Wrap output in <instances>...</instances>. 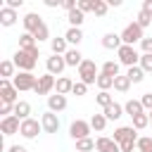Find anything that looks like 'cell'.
I'll use <instances>...</instances> for the list:
<instances>
[{"label": "cell", "instance_id": "6da1fadb", "mask_svg": "<svg viewBox=\"0 0 152 152\" xmlns=\"http://www.w3.org/2000/svg\"><path fill=\"white\" fill-rule=\"evenodd\" d=\"M38 57H40L38 48H33V50H17L12 62H14V66L19 71H33V66L38 64Z\"/></svg>", "mask_w": 152, "mask_h": 152}, {"label": "cell", "instance_id": "7a4b0ae2", "mask_svg": "<svg viewBox=\"0 0 152 152\" xmlns=\"http://www.w3.org/2000/svg\"><path fill=\"white\" fill-rule=\"evenodd\" d=\"M97 76H100L97 64H95L93 59H83V64L78 66V78H81V83H86V86L97 83Z\"/></svg>", "mask_w": 152, "mask_h": 152}, {"label": "cell", "instance_id": "3957f363", "mask_svg": "<svg viewBox=\"0 0 152 152\" xmlns=\"http://www.w3.org/2000/svg\"><path fill=\"white\" fill-rule=\"evenodd\" d=\"M116 55H119V64H126L128 69L140 64V55H138V50H135L133 45H121V48L116 50Z\"/></svg>", "mask_w": 152, "mask_h": 152}, {"label": "cell", "instance_id": "277c9868", "mask_svg": "<svg viewBox=\"0 0 152 152\" xmlns=\"http://www.w3.org/2000/svg\"><path fill=\"white\" fill-rule=\"evenodd\" d=\"M142 31H145V28H140L135 21H131V24L121 31V40H124V45H135V43H140V40L145 38Z\"/></svg>", "mask_w": 152, "mask_h": 152}, {"label": "cell", "instance_id": "5b68a950", "mask_svg": "<svg viewBox=\"0 0 152 152\" xmlns=\"http://www.w3.org/2000/svg\"><path fill=\"white\" fill-rule=\"evenodd\" d=\"M12 83H14V88L21 93V90H33L36 88V83H38V76H33L31 71H19L14 78H12Z\"/></svg>", "mask_w": 152, "mask_h": 152}, {"label": "cell", "instance_id": "8992f818", "mask_svg": "<svg viewBox=\"0 0 152 152\" xmlns=\"http://www.w3.org/2000/svg\"><path fill=\"white\" fill-rule=\"evenodd\" d=\"M90 121H83V119H76V121H71V126H69V135L74 138V140H83V138H90Z\"/></svg>", "mask_w": 152, "mask_h": 152}, {"label": "cell", "instance_id": "52a82bcc", "mask_svg": "<svg viewBox=\"0 0 152 152\" xmlns=\"http://www.w3.org/2000/svg\"><path fill=\"white\" fill-rule=\"evenodd\" d=\"M17 88H14V83L10 81V78H0V100L2 102H10V104H17L19 100H17Z\"/></svg>", "mask_w": 152, "mask_h": 152}, {"label": "cell", "instance_id": "ba28073f", "mask_svg": "<svg viewBox=\"0 0 152 152\" xmlns=\"http://www.w3.org/2000/svg\"><path fill=\"white\" fill-rule=\"evenodd\" d=\"M40 131H43V124H40L38 119H31V116H28L26 121H21V131H19V133H21L26 140H33Z\"/></svg>", "mask_w": 152, "mask_h": 152}, {"label": "cell", "instance_id": "9c48e42d", "mask_svg": "<svg viewBox=\"0 0 152 152\" xmlns=\"http://www.w3.org/2000/svg\"><path fill=\"white\" fill-rule=\"evenodd\" d=\"M55 83H57V78L52 74H43V76H38V83H36L33 93L36 95H48L50 90H55Z\"/></svg>", "mask_w": 152, "mask_h": 152}, {"label": "cell", "instance_id": "30bf717a", "mask_svg": "<svg viewBox=\"0 0 152 152\" xmlns=\"http://www.w3.org/2000/svg\"><path fill=\"white\" fill-rule=\"evenodd\" d=\"M0 131H2V135L7 138V135H14V133H19L21 131V121L12 114V116H2V121H0Z\"/></svg>", "mask_w": 152, "mask_h": 152}, {"label": "cell", "instance_id": "8fae6325", "mask_svg": "<svg viewBox=\"0 0 152 152\" xmlns=\"http://www.w3.org/2000/svg\"><path fill=\"white\" fill-rule=\"evenodd\" d=\"M45 66H48V74L52 76H59L64 69H66V62H64V55H52L45 59Z\"/></svg>", "mask_w": 152, "mask_h": 152}, {"label": "cell", "instance_id": "7c38bea8", "mask_svg": "<svg viewBox=\"0 0 152 152\" xmlns=\"http://www.w3.org/2000/svg\"><path fill=\"white\" fill-rule=\"evenodd\" d=\"M114 140H116L119 145L131 142V140H138V131H135L133 126H119V128L114 131Z\"/></svg>", "mask_w": 152, "mask_h": 152}, {"label": "cell", "instance_id": "4fadbf2b", "mask_svg": "<svg viewBox=\"0 0 152 152\" xmlns=\"http://www.w3.org/2000/svg\"><path fill=\"white\" fill-rule=\"evenodd\" d=\"M40 124H43V131H45V133H57V131H59V119H57V114L50 112V109L40 116Z\"/></svg>", "mask_w": 152, "mask_h": 152}, {"label": "cell", "instance_id": "5bb4252c", "mask_svg": "<svg viewBox=\"0 0 152 152\" xmlns=\"http://www.w3.org/2000/svg\"><path fill=\"white\" fill-rule=\"evenodd\" d=\"M95 150H97V152H121L119 142H116L114 138H107V135H100V138L95 140Z\"/></svg>", "mask_w": 152, "mask_h": 152}, {"label": "cell", "instance_id": "9a60e30c", "mask_svg": "<svg viewBox=\"0 0 152 152\" xmlns=\"http://www.w3.org/2000/svg\"><path fill=\"white\" fill-rule=\"evenodd\" d=\"M21 21H24V31H26V33H36V31H38V26L43 24V19H40L36 12H28Z\"/></svg>", "mask_w": 152, "mask_h": 152}, {"label": "cell", "instance_id": "2e32d148", "mask_svg": "<svg viewBox=\"0 0 152 152\" xmlns=\"http://www.w3.org/2000/svg\"><path fill=\"white\" fill-rule=\"evenodd\" d=\"M121 45H124L121 33H104V36H102V48H107V50H119Z\"/></svg>", "mask_w": 152, "mask_h": 152}, {"label": "cell", "instance_id": "e0dca14e", "mask_svg": "<svg viewBox=\"0 0 152 152\" xmlns=\"http://www.w3.org/2000/svg\"><path fill=\"white\" fill-rule=\"evenodd\" d=\"M48 107H50V112H62V109H66V95H59V93L50 95V97H48Z\"/></svg>", "mask_w": 152, "mask_h": 152}, {"label": "cell", "instance_id": "ac0fdd59", "mask_svg": "<svg viewBox=\"0 0 152 152\" xmlns=\"http://www.w3.org/2000/svg\"><path fill=\"white\" fill-rule=\"evenodd\" d=\"M66 38L64 36H57V38H50V48H52V55H66L69 48H66Z\"/></svg>", "mask_w": 152, "mask_h": 152}, {"label": "cell", "instance_id": "d6986e66", "mask_svg": "<svg viewBox=\"0 0 152 152\" xmlns=\"http://www.w3.org/2000/svg\"><path fill=\"white\" fill-rule=\"evenodd\" d=\"M64 62H66V66H81V64H83L81 50H78V48H69V52L64 55Z\"/></svg>", "mask_w": 152, "mask_h": 152}, {"label": "cell", "instance_id": "ffe728a7", "mask_svg": "<svg viewBox=\"0 0 152 152\" xmlns=\"http://www.w3.org/2000/svg\"><path fill=\"white\" fill-rule=\"evenodd\" d=\"M14 21H17V10H10L7 5L0 7V24L2 26H14Z\"/></svg>", "mask_w": 152, "mask_h": 152}, {"label": "cell", "instance_id": "44dd1931", "mask_svg": "<svg viewBox=\"0 0 152 152\" xmlns=\"http://www.w3.org/2000/svg\"><path fill=\"white\" fill-rule=\"evenodd\" d=\"M55 90H57L59 95H69V93L74 90V81H71L69 76H59L57 83H55Z\"/></svg>", "mask_w": 152, "mask_h": 152}, {"label": "cell", "instance_id": "7402d4cb", "mask_svg": "<svg viewBox=\"0 0 152 152\" xmlns=\"http://www.w3.org/2000/svg\"><path fill=\"white\" fill-rule=\"evenodd\" d=\"M124 112L133 119V116H138V114H145V107H142L140 100H128V102L124 104Z\"/></svg>", "mask_w": 152, "mask_h": 152}, {"label": "cell", "instance_id": "603a6c76", "mask_svg": "<svg viewBox=\"0 0 152 152\" xmlns=\"http://www.w3.org/2000/svg\"><path fill=\"white\" fill-rule=\"evenodd\" d=\"M104 116H107V121H116V119H121L124 116V107L119 104V102H112L109 107H104V112H102Z\"/></svg>", "mask_w": 152, "mask_h": 152}, {"label": "cell", "instance_id": "cb8c5ba5", "mask_svg": "<svg viewBox=\"0 0 152 152\" xmlns=\"http://www.w3.org/2000/svg\"><path fill=\"white\" fill-rule=\"evenodd\" d=\"M28 114H31V104H28L26 100H19V102L14 104V116H17L19 121H26Z\"/></svg>", "mask_w": 152, "mask_h": 152}, {"label": "cell", "instance_id": "d4e9b609", "mask_svg": "<svg viewBox=\"0 0 152 152\" xmlns=\"http://www.w3.org/2000/svg\"><path fill=\"white\" fill-rule=\"evenodd\" d=\"M64 38H66V43H69V45H76V48H78V43L83 40V31H81V28L69 26V28H66V33H64Z\"/></svg>", "mask_w": 152, "mask_h": 152}, {"label": "cell", "instance_id": "484cf974", "mask_svg": "<svg viewBox=\"0 0 152 152\" xmlns=\"http://www.w3.org/2000/svg\"><path fill=\"white\" fill-rule=\"evenodd\" d=\"M36 43H38V40L33 38V33H26V31H24V33L19 36V50H33V48H38Z\"/></svg>", "mask_w": 152, "mask_h": 152}, {"label": "cell", "instance_id": "4316f807", "mask_svg": "<svg viewBox=\"0 0 152 152\" xmlns=\"http://www.w3.org/2000/svg\"><path fill=\"white\" fill-rule=\"evenodd\" d=\"M66 19H69V24L74 26V28H81V24L86 21V17H83V12L76 7V10H71V12H66Z\"/></svg>", "mask_w": 152, "mask_h": 152}, {"label": "cell", "instance_id": "83f0119b", "mask_svg": "<svg viewBox=\"0 0 152 152\" xmlns=\"http://www.w3.org/2000/svg\"><path fill=\"white\" fill-rule=\"evenodd\" d=\"M126 76H128V81H131V83H142L145 71H142V66L138 64V66H131V69L126 71Z\"/></svg>", "mask_w": 152, "mask_h": 152}, {"label": "cell", "instance_id": "f1b7e54d", "mask_svg": "<svg viewBox=\"0 0 152 152\" xmlns=\"http://www.w3.org/2000/svg\"><path fill=\"white\" fill-rule=\"evenodd\" d=\"M104 126H107V116H104V114H93V116H90V128H93V131L102 133Z\"/></svg>", "mask_w": 152, "mask_h": 152}, {"label": "cell", "instance_id": "f546056e", "mask_svg": "<svg viewBox=\"0 0 152 152\" xmlns=\"http://www.w3.org/2000/svg\"><path fill=\"white\" fill-rule=\"evenodd\" d=\"M100 71H102V74H107V76H112V78H116V76H119V62L109 59V62H104V64L100 66Z\"/></svg>", "mask_w": 152, "mask_h": 152}, {"label": "cell", "instance_id": "4dcf8cb0", "mask_svg": "<svg viewBox=\"0 0 152 152\" xmlns=\"http://www.w3.org/2000/svg\"><path fill=\"white\" fill-rule=\"evenodd\" d=\"M128 88H131V81H128V76L124 74H119L116 78H114V90H119V93H128Z\"/></svg>", "mask_w": 152, "mask_h": 152}, {"label": "cell", "instance_id": "1f68e13d", "mask_svg": "<svg viewBox=\"0 0 152 152\" xmlns=\"http://www.w3.org/2000/svg\"><path fill=\"white\" fill-rule=\"evenodd\" d=\"M135 131H142V128H147L150 126V114L145 112V114H138V116H133V124H131Z\"/></svg>", "mask_w": 152, "mask_h": 152}, {"label": "cell", "instance_id": "d6a6232c", "mask_svg": "<svg viewBox=\"0 0 152 152\" xmlns=\"http://www.w3.org/2000/svg\"><path fill=\"white\" fill-rule=\"evenodd\" d=\"M93 150H95V140L93 138L76 140V152H93Z\"/></svg>", "mask_w": 152, "mask_h": 152}, {"label": "cell", "instance_id": "836d02e7", "mask_svg": "<svg viewBox=\"0 0 152 152\" xmlns=\"http://www.w3.org/2000/svg\"><path fill=\"white\" fill-rule=\"evenodd\" d=\"M97 88H100V90H109V88H114V78L100 71V76H97Z\"/></svg>", "mask_w": 152, "mask_h": 152}, {"label": "cell", "instance_id": "e575fe53", "mask_svg": "<svg viewBox=\"0 0 152 152\" xmlns=\"http://www.w3.org/2000/svg\"><path fill=\"white\" fill-rule=\"evenodd\" d=\"M0 74H2V78L17 76V74H14V62H12V59H5V62L0 64Z\"/></svg>", "mask_w": 152, "mask_h": 152}, {"label": "cell", "instance_id": "d590c367", "mask_svg": "<svg viewBox=\"0 0 152 152\" xmlns=\"http://www.w3.org/2000/svg\"><path fill=\"white\" fill-rule=\"evenodd\" d=\"M135 147H138V152H152V138H150V135H142V138H138Z\"/></svg>", "mask_w": 152, "mask_h": 152}, {"label": "cell", "instance_id": "8d00e7d4", "mask_svg": "<svg viewBox=\"0 0 152 152\" xmlns=\"http://www.w3.org/2000/svg\"><path fill=\"white\" fill-rule=\"evenodd\" d=\"M107 10H109L107 0H95V2H93V12H95L97 17H104V14H107Z\"/></svg>", "mask_w": 152, "mask_h": 152}, {"label": "cell", "instance_id": "74e56055", "mask_svg": "<svg viewBox=\"0 0 152 152\" xmlns=\"http://www.w3.org/2000/svg\"><path fill=\"white\" fill-rule=\"evenodd\" d=\"M135 24H138L140 28H147V26L152 24V17H150L147 12H142V10H140V12H138V17H135Z\"/></svg>", "mask_w": 152, "mask_h": 152}, {"label": "cell", "instance_id": "f35d334b", "mask_svg": "<svg viewBox=\"0 0 152 152\" xmlns=\"http://www.w3.org/2000/svg\"><path fill=\"white\" fill-rule=\"evenodd\" d=\"M33 38H36L38 43H40V40H48V38H50V28H48V24H45V21H43V24L38 26V31L33 33Z\"/></svg>", "mask_w": 152, "mask_h": 152}, {"label": "cell", "instance_id": "ab89813d", "mask_svg": "<svg viewBox=\"0 0 152 152\" xmlns=\"http://www.w3.org/2000/svg\"><path fill=\"white\" fill-rule=\"evenodd\" d=\"M95 100H97V104H100V107H109V104L114 102V100H112V95H109V90H100Z\"/></svg>", "mask_w": 152, "mask_h": 152}, {"label": "cell", "instance_id": "60d3db41", "mask_svg": "<svg viewBox=\"0 0 152 152\" xmlns=\"http://www.w3.org/2000/svg\"><path fill=\"white\" fill-rule=\"evenodd\" d=\"M140 66L145 74H152V55H140Z\"/></svg>", "mask_w": 152, "mask_h": 152}, {"label": "cell", "instance_id": "b9f144b4", "mask_svg": "<svg viewBox=\"0 0 152 152\" xmlns=\"http://www.w3.org/2000/svg\"><path fill=\"white\" fill-rule=\"evenodd\" d=\"M71 93H74L76 97H81V95H86V93H88V86L78 81V83H74V90H71Z\"/></svg>", "mask_w": 152, "mask_h": 152}, {"label": "cell", "instance_id": "7bdbcfd3", "mask_svg": "<svg viewBox=\"0 0 152 152\" xmlns=\"http://www.w3.org/2000/svg\"><path fill=\"white\" fill-rule=\"evenodd\" d=\"M93 2L95 0H78V10L86 14V12H93Z\"/></svg>", "mask_w": 152, "mask_h": 152}, {"label": "cell", "instance_id": "ee69618b", "mask_svg": "<svg viewBox=\"0 0 152 152\" xmlns=\"http://www.w3.org/2000/svg\"><path fill=\"white\" fill-rule=\"evenodd\" d=\"M0 114L12 116V114H14V104H10V102H0Z\"/></svg>", "mask_w": 152, "mask_h": 152}, {"label": "cell", "instance_id": "f6af8a7d", "mask_svg": "<svg viewBox=\"0 0 152 152\" xmlns=\"http://www.w3.org/2000/svg\"><path fill=\"white\" fill-rule=\"evenodd\" d=\"M140 48H142V55H152V38H142Z\"/></svg>", "mask_w": 152, "mask_h": 152}, {"label": "cell", "instance_id": "bcb514c9", "mask_svg": "<svg viewBox=\"0 0 152 152\" xmlns=\"http://www.w3.org/2000/svg\"><path fill=\"white\" fill-rule=\"evenodd\" d=\"M140 102H142V107H145L147 112H152V93H142Z\"/></svg>", "mask_w": 152, "mask_h": 152}, {"label": "cell", "instance_id": "7dc6e473", "mask_svg": "<svg viewBox=\"0 0 152 152\" xmlns=\"http://www.w3.org/2000/svg\"><path fill=\"white\" fill-rule=\"evenodd\" d=\"M135 142H138V140H131V142H124V145H119V147H121V152H133Z\"/></svg>", "mask_w": 152, "mask_h": 152}, {"label": "cell", "instance_id": "c3c4849f", "mask_svg": "<svg viewBox=\"0 0 152 152\" xmlns=\"http://www.w3.org/2000/svg\"><path fill=\"white\" fill-rule=\"evenodd\" d=\"M21 2L24 0H7V7L10 10H17V7H21Z\"/></svg>", "mask_w": 152, "mask_h": 152}, {"label": "cell", "instance_id": "681fc988", "mask_svg": "<svg viewBox=\"0 0 152 152\" xmlns=\"http://www.w3.org/2000/svg\"><path fill=\"white\" fill-rule=\"evenodd\" d=\"M142 12H147V14L152 17V0H145V2H142Z\"/></svg>", "mask_w": 152, "mask_h": 152}, {"label": "cell", "instance_id": "f907efd6", "mask_svg": "<svg viewBox=\"0 0 152 152\" xmlns=\"http://www.w3.org/2000/svg\"><path fill=\"white\" fill-rule=\"evenodd\" d=\"M7 152H26V150H24V147H21V145H12V147H10V150H7Z\"/></svg>", "mask_w": 152, "mask_h": 152}, {"label": "cell", "instance_id": "816d5d0a", "mask_svg": "<svg viewBox=\"0 0 152 152\" xmlns=\"http://www.w3.org/2000/svg\"><path fill=\"white\" fill-rule=\"evenodd\" d=\"M147 114H150V126H152V112H147Z\"/></svg>", "mask_w": 152, "mask_h": 152}]
</instances>
